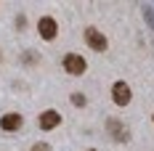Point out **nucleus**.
Returning <instances> with one entry per match:
<instances>
[{
	"label": "nucleus",
	"instance_id": "nucleus-7",
	"mask_svg": "<svg viewBox=\"0 0 154 151\" xmlns=\"http://www.w3.org/2000/svg\"><path fill=\"white\" fill-rule=\"evenodd\" d=\"M106 130H109V135L114 138V140H122V143L130 140V133L125 130V125L120 119H106Z\"/></svg>",
	"mask_w": 154,
	"mask_h": 151
},
{
	"label": "nucleus",
	"instance_id": "nucleus-9",
	"mask_svg": "<svg viewBox=\"0 0 154 151\" xmlns=\"http://www.w3.org/2000/svg\"><path fill=\"white\" fill-rule=\"evenodd\" d=\"M72 104H75V106H80V109H82V106L88 104V98H85L82 93H72Z\"/></svg>",
	"mask_w": 154,
	"mask_h": 151
},
{
	"label": "nucleus",
	"instance_id": "nucleus-10",
	"mask_svg": "<svg viewBox=\"0 0 154 151\" xmlns=\"http://www.w3.org/2000/svg\"><path fill=\"white\" fill-rule=\"evenodd\" d=\"M32 151H51V146H48V143H35Z\"/></svg>",
	"mask_w": 154,
	"mask_h": 151
},
{
	"label": "nucleus",
	"instance_id": "nucleus-12",
	"mask_svg": "<svg viewBox=\"0 0 154 151\" xmlns=\"http://www.w3.org/2000/svg\"><path fill=\"white\" fill-rule=\"evenodd\" d=\"M152 122H154V114H152Z\"/></svg>",
	"mask_w": 154,
	"mask_h": 151
},
{
	"label": "nucleus",
	"instance_id": "nucleus-2",
	"mask_svg": "<svg viewBox=\"0 0 154 151\" xmlns=\"http://www.w3.org/2000/svg\"><path fill=\"white\" fill-rule=\"evenodd\" d=\"M85 43H88V48L96 50V53H104V50L109 48L106 35H104V32H98L96 27H88V29H85Z\"/></svg>",
	"mask_w": 154,
	"mask_h": 151
},
{
	"label": "nucleus",
	"instance_id": "nucleus-8",
	"mask_svg": "<svg viewBox=\"0 0 154 151\" xmlns=\"http://www.w3.org/2000/svg\"><path fill=\"white\" fill-rule=\"evenodd\" d=\"M37 61H40V53H37V50H27V53H24V64H27V66H35Z\"/></svg>",
	"mask_w": 154,
	"mask_h": 151
},
{
	"label": "nucleus",
	"instance_id": "nucleus-11",
	"mask_svg": "<svg viewBox=\"0 0 154 151\" xmlns=\"http://www.w3.org/2000/svg\"><path fill=\"white\" fill-rule=\"evenodd\" d=\"M16 27H19V29H24V27H27V19H24V16H19V19H16Z\"/></svg>",
	"mask_w": 154,
	"mask_h": 151
},
{
	"label": "nucleus",
	"instance_id": "nucleus-6",
	"mask_svg": "<svg viewBox=\"0 0 154 151\" xmlns=\"http://www.w3.org/2000/svg\"><path fill=\"white\" fill-rule=\"evenodd\" d=\"M21 125H24V117L16 114V111H8V114L0 117V127H3L5 133H16V130H21Z\"/></svg>",
	"mask_w": 154,
	"mask_h": 151
},
{
	"label": "nucleus",
	"instance_id": "nucleus-1",
	"mask_svg": "<svg viewBox=\"0 0 154 151\" xmlns=\"http://www.w3.org/2000/svg\"><path fill=\"white\" fill-rule=\"evenodd\" d=\"M61 66H64V72H66V74H85L88 61L82 59L80 53H66L64 61H61Z\"/></svg>",
	"mask_w": 154,
	"mask_h": 151
},
{
	"label": "nucleus",
	"instance_id": "nucleus-3",
	"mask_svg": "<svg viewBox=\"0 0 154 151\" xmlns=\"http://www.w3.org/2000/svg\"><path fill=\"white\" fill-rule=\"evenodd\" d=\"M130 98H133V93H130V85L122 82V80H117L114 85H112V101L117 106H128L130 104Z\"/></svg>",
	"mask_w": 154,
	"mask_h": 151
},
{
	"label": "nucleus",
	"instance_id": "nucleus-4",
	"mask_svg": "<svg viewBox=\"0 0 154 151\" xmlns=\"http://www.w3.org/2000/svg\"><path fill=\"white\" fill-rule=\"evenodd\" d=\"M37 32H40L43 40H53V37L59 35V24H56V19H53V16H43V19L37 21Z\"/></svg>",
	"mask_w": 154,
	"mask_h": 151
},
{
	"label": "nucleus",
	"instance_id": "nucleus-13",
	"mask_svg": "<svg viewBox=\"0 0 154 151\" xmlns=\"http://www.w3.org/2000/svg\"><path fill=\"white\" fill-rule=\"evenodd\" d=\"M88 151H96V149H88Z\"/></svg>",
	"mask_w": 154,
	"mask_h": 151
},
{
	"label": "nucleus",
	"instance_id": "nucleus-5",
	"mask_svg": "<svg viewBox=\"0 0 154 151\" xmlns=\"http://www.w3.org/2000/svg\"><path fill=\"white\" fill-rule=\"evenodd\" d=\"M37 125H40V130H56V127L61 125V114H59L56 109H48V111L40 114Z\"/></svg>",
	"mask_w": 154,
	"mask_h": 151
}]
</instances>
